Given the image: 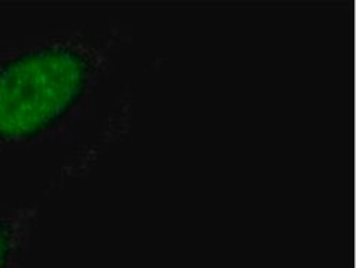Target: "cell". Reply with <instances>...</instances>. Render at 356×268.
I'll return each instance as SVG.
<instances>
[{"label": "cell", "instance_id": "obj_1", "mask_svg": "<svg viewBox=\"0 0 356 268\" xmlns=\"http://www.w3.org/2000/svg\"><path fill=\"white\" fill-rule=\"evenodd\" d=\"M96 58L72 42H49L0 65V142H23L54 128L90 87Z\"/></svg>", "mask_w": 356, "mask_h": 268}, {"label": "cell", "instance_id": "obj_2", "mask_svg": "<svg viewBox=\"0 0 356 268\" xmlns=\"http://www.w3.org/2000/svg\"><path fill=\"white\" fill-rule=\"evenodd\" d=\"M15 249V228L13 222L0 216V268L9 265Z\"/></svg>", "mask_w": 356, "mask_h": 268}]
</instances>
